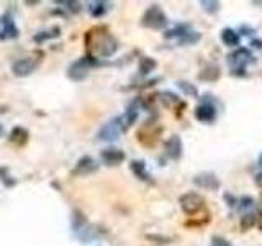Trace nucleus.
I'll list each match as a JSON object with an SVG mask.
<instances>
[{"label": "nucleus", "mask_w": 262, "mask_h": 246, "mask_svg": "<svg viewBox=\"0 0 262 246\" xmlns=\"http://www.w3.org/2000/svg\"><path fill=\"white\" fill-rule=\"evenodd\" d=\"M85 46L89 56L97 59L111 58L118 51V40L110 33L107 27H93L85 35Z\"/></svg>", "instance_id": "f257e3e1"}, {"label": "nucleus", "mask_w": 262, "mask_h": 246, "mask_svg": "<svg viewBox=\"0 0 262 246\" xmlns=\"http://www.w3.org/2000/svg\"><path fill=\"white\" fill-rule=\"evenodd\" d=\"M228 63L231 66V74L233 76H246V66L254 63L252 53L247 48H238L233 53L228 54Z\"/></svg>", "instance_id": "f03ea898"}, {"label": "nucleus", "mask_w": 262, "mask_h": 246, "mask_svg": "<svg viewBox=\"0 0 262 246\" xmlns=\"http://www.w3.org/2000/svg\"><path fill=\"white\" fill-rule=\"evenodd\" d=\"M169 25V18L159 5H151L141 17V27L149 30H164Z\"/></svg>", "instance_id": "7ed1b4c3"}, {"label": "nucleus", "mask_w": 262, "mask_h": 246, "mask_svg": "<svg viewBox=\"0 0 262 246\" xmlns=\"http://www.w3.org/2000/svg\"><path fill=\"white\" fill-rule=\"evenodd\" d=\"M95 66H98V59L87 54V56H84V58L76 59L69 66V69H67V77L74 82H80L89 76V71Z\"/></svg>", "instance_id": "20e7f679"}, {"label": "nucleus", "mask_w": 262, "mask_h": 246, "mask_svg": "<svg viewBox=\"0 0 262 246\" xmlns=\"http://www.w3.org/2000/svg\"><path fill=\"white\" fill-rule=\"evenodd\" d=\"M179 204L185 215H195L205 208V199L197 192H187L180 195Z\"/></svg>", "instance_id": "39448f33"}, {"label": "nucleus", "mask_w": 262, "mask_h": 246, "mask_svg": "<svg viewBox=\"0 0 262 246\" xmlns=\"http://www.w3.org/2000/svg\"><path fill=\"white\" fill-rule=\"evenodd\" d=\"M40 64V56H27V58H20L17 59L14 64H12V72L18 77H25L30 76L31 72H35V69Z\"/></svg>", "instance_id": "423d86ee"}, {"label": "nucleus", "mask_w": 262, "mask_h": 246, "mask_svg": "<svg viewBox=\"0 0 262 246\" xmlns=\"http://www.w3.org/2000/svg\"><path fill=\"white\" fill-rule=\"evenodd\" d=\"M121 133H123V127H121L120 116H116V118L107 121L100 130H98L97 138L100 141H116L121 137Z\"/></svg>", "instance_id": "0eeeda50"}, {"label": "nucleus", "mask_w": 262, "mask_h": 246, "mask_svg": "<svg viewBox=\"0 0 262 246\" xmlns=\"http://www.w3.org/2000/svg\"><path fill=\"white\" fill-rule=\"evenodd\" d=\"M161 133H162V127L153 125V123H145L138 132V140L140 143H143L145 146H154L158 143V138Z\"/></svg>", "instance_id": "6e6552de"}, {"label": "nucleus", "mask_w": 262, "mask_h": 246, "mask_svg": "<svg viewBox=\"0 0 262 246\" xmlns=\"http://www.w3.org/2000/svg\"><path fill=\"white\" fill-rule=\"evenodd\" d=\"M18 36V28L15 25L14 17L10 15V12L0 17V40H12Z\"/></svg>", "instance_id": "1a4fd4ad"}, {"label": "nucleus", "mask_w": 262, "mask_h": 246, "mask_svg": "<svg viewBox=\"0 0 262 246\" xmlns=\"http://www.w3.org/2000/svg\"><path fill=\"white\" fill-rule=\"evenodd\" d=\"M193 184L205 190H218L221 187L220 179H218L213 172H200V174H197L193 177Z\"/></svg>", "instance_id": "9d476101"}, {"label": "nucleus", "mask_w": 262, "mask_h": 246, "mask_svg": "<svg viewBox=\"0 0 262 246\" xmlns=\"http://www.w3.org/2000/svg\"><path fill=\"white\" fill-rule=\"evenodd\" d=\"M98 168H100V166H98L95 159L90 158V156H84L77 161L76 168L72 169V174L74 176H89V174H92V172L98 171Z\"/></svg>", "instance_id": "9b49d317"}, {"label": "nucleus", "mask_w": 262, "mask_h": 246, "mask_svg": "<svg viewBox=\"0 0 262 246\" xmlns=\"http://www.w3.org/2000/svg\"><path fill=\"white\" fill-rule=\"evenodd\" d=\"M164 151L166 155L169 156L174 161L182 158V151H184V146H182V140H180L179 135H172L171 138L166 140L164 143Z\"/></svg>", "instance_id": "f8f14e48"}, {"label": "nucleus", "mask_w": 262, "mask_h": 246, "mask_svg": "<svg viewBox=\"0 0 262 246\" xmlns=\"http://www.w3.org/2000/svg\"><path fill=\"white\" fill-rule=\"evenodd\" d=\"M195 118L202 123H213L216 120V108L213 103L202 102L200 105L195 108Z\"/></svg>", "instance_id": "ddd939ff"}, {"label": "nucleus", "mask_w": 262, "mask_h": 246, "mask_svg": "<svg viewBox=\"0 0 262 246\" xmlns=\"http://www.w3.org/2000/svg\"><path fill=\"white\" fill-rule=\"evenodd\" d=\"M102 161L107 166H118L121 164L124 159H126V155H124L123 150H118V148H107V150L102 151Z\"/></svg>", "instance_id": "4468645a"}, {"label": "nucleus", "mask_w": 262, "mask_h": 246, "mask_svg": "<svg viewBox=\"0 0 262 246\" xmlns=\"http://www.w3.org/2000/svg\"><path fill=\"white\" fill-rule=\"evenodd\" d=\"M138 113H140V100L133 102L131 105L128 107V110L120 116V121H121V127H123V132H126L128 128L133 125L138 118Z\"/></svg>", "instance_id": "2eb2a0df"}, {"label": "nucleus", "mask_w": 262, "mask_h": 246, "mask_svg": "<svg viewBox=\"0 0 262 246\" xmlns=\"http://www.w3.org/2000/svg\"><path fill=\"white\" fill-rule=\"evenodd\" d=\"M129 169L131 172L135 174V177H138L140 181L143 182H149V184H153V176L149 174L148 169H146V164L145 161H141V159H135V161H131L129 164Z\"/></svg>", "instance_id": "dca6fc26"}, {"label": "nucleus", "mask_w": 262, "mask_h": 246, "mask_svg": "<svg viewBox=\"0 0 262 246\" xmlns=\"http://www.w3.org/2000/svg\"><path fill=\"white\" fill-rule=\"evenodd\" d=\"M221 76V69L218 64H207L198 74V79L203 82H215Z\"/></svg>", "instance_id": "f3484780"}, {"label": "nucleus", "mask_w": 262, "mask_h": 246, "mask_svg": "<svg viewBox=\"0 0 262 246\" xmlns=\"http://www.w3.org/2000/svg\"><path fill=\"white\" fill-rule=\"evenodd\" d=\"M262 218V213L260 212H247L241 217V228L247 231L251 230L252 226H255L259 223V220Z\"/></svg>", "instance_id": "a211bd4d"}, {"label": "nucleus", "mask_w": 262, "mask_h": 246, "mask_svg": "<svg viewBox=\"0 0 262 246\" xmlns=\"http://www.w3.org/2000/svg\"><path fill=\"white\" fill-rule=\"evenodd\" d=\"M221 41H223L226 46L234 48V46H238V45H239L241 36H239L238 32H234L233 28H224L223 32H221Z\"/></svg>", "instance_id": "6ab92c4d"}, {"label": "nucleus", "mask_w": 262, "mask_h": 246, "mask_svg": "<svg viewBox=\"0 0 262 246\" xmlns=\"http://www.w3.org/2000/svg\"><path fill=\"white\" fill-rule=\"evenodd\" d=\"M61 35V28L59 27H53L49 30H43V32H38L35 36H33V41L35 43H45L48 40H53V38H58V36Z\"/></svg>", "instance_id": "aec40b11"}, {"label": "nucleus", "mask_w": 262, "mask_h": 246, "mask_svg": "<svg viewBox=\"0 0 262 246\" xmlns=\"http://www.w3.org/2000/svg\"><path fill=\"white\" fill-rule=\"evenodd\" d=\"M159 100H161V103L166 108H174L176 105H182V102H180L179 95H176L174 92H169V90L161 92V94H159Z\"/></svg>", "instance_id": "412c9836"}, {"label": "nucleus", "mask_w": 262, "mask_h": 246, "mask_svg": "<svg viewBox=\"0 0 262 246\" xmlns=\"http://www.w3.org/2000/svg\"><path fill=\"white\" fill-rule=\"evenodd\" d=\"M111 7V4L110 2H102V0H98V2H90L89 4V12H90V15L92 17H103L107 12L110 10Z\"/></svg>", "instance_id": "4be33fe9"}, {"label": "nucleus", "mask_w": 262, "mask_h": 246, "mask_svg": "<svg viewBox=\"0 0 262 246\" xmlns=\"http://www.w3.org/2000/svg\"><path fill=\"white\" fill-rule=\"evenodd\" d=\"M190 32V25L189 23H180L177 25V27H174L172 30H167V32L164 33V38L167 40H171V38H182V36L185 33H189Z\"/></svg>", "instance_id": "5701e85b"}, {"label": "nucleus", "mask_w": 262, "mask_h": 246, "mask_svg": "<svg viewBox=\"0 0 262 246\" xmlns=\"http://www.w3.org/2000/svg\"><path fill=\"white\" fill-rule=\"evenodd\" d=\"M156 67H158V63H156L154 58H141L138 72H140V76H148V74H151Z\"/></svg>", "instance_id": "b1692460"}, {"label": "nucleus", "mask_w": 262, "mask_h": 246, "mask_svg": "<svg viewBox=\"0 0 262 246\" xmlns=\"http://www.w3.org/2000/svg\"><path fill=\"white\" fill-rule=\"evenodd\" d=\"M12 143H17V145H23L25 141L28 140V132L23 130L22 127H15L14 130L10 132V138H9Z\"/></svg>", "instance_id": "393cba45"}, {"label": "nucleus", "mask_w": 262, "mask_h": 246, "mask_svg": "<svg viewBox=\"0 0 262 246\" xmlns=\"http://www.w3.org/2000/svg\"><path fill=\"white\" fill-rule=\"evenodd\" d=\"M200 38H202V33L190 30L189 33H185L182 38L179 40V45L180 46H192V45H195V43L200 41Z\"/></svg>", "instance_id": "a878e982"}, {"label": "nucleus", "mask_w": 262, "mask_h": 246, "mask_svg": "<svg viewBox=\"0 0 262 246\" xmlns=\"http://www.w3.org/2000/svg\"><path fill=\"white\" fill-rule=\"evenodd\" d=\"M220 5L221 4L216 2V0H215V2H213V0H202V2H200V7L207 12V14H216V12L220 10Z\"/></svg>", "instance_id": "bb28decb"}, {"label": "nucleus", "mask_w": 262, "mask_h": 246, "mask_svg": "<svg viewBox=\"0 0 262 246\" xmlns=\"http://www.w3.org/2000/svg\"><path fill=\"white\" fill-rule=\"evenodd\" d=\"M179 89L182 90L184 94L190 95V97H197V95H198V92H197V89H195V85H192L190 82L180 81V82H179Z\"/></svg>", "instance_id": "cd10ccee"}, {"label": "nucleus", "mask_w": 262, "mask_h": 246, "mask_svg": "<svg viewBox=\"0 0 262 246\" xmlns=\"http://www.w3.org/2000/svg\"><path fill=\"white\" fill-rule=\"evenodd\" d=\"M0 179L5 184V187H12L15 186V179L9 174V169L7 168H0Z\"/></svg>", "instance_id": "c85d7f7f"}, {"label": "nucleus", "mask_w": 262, "mask_h": 246, "mask_svg": "<svg viewBox=\"0 0 262 246\" xmlns=\"http://www.w3.org/2000/svg\"><path fill=\"white\" fill-rule=\"evenodd\" d=\"M238 207L239 210H244V208H252L254 207V199L252 197H241L238 200Z\"/></svg>", "instance_id": "c756f323"}, {"label": "nucleus", "mask_w": 262, "mask_h": 246, "mask_svg": "<svg viewBox=\"0 0 262 246\" xmlns=\"http://www.w3.org/2000/svg\"><path fill=\"white\" fill-rule=\"evenodd\" d=\"M61 5H66V9H69L71 12H80V9H82V5H80L79 2H72V0H67V2H59Z\"/></svg>", "instance_id": "7c9ffc66"}, {"label": "nucleus", "mask_w": 262, "mask_h": 246, "mask_svg": "<svg viewBox=\"0 0 262 246\" xmlns=\"http://www.w3.org/2000/svg\"><path fill=\"white\" fill-rule=\"evenodd\" d=\"M211 246H229V243L221 236H215L213 239H211Z\"/></svg>", "instance_id": "2f4dec72"}, {"label": "nucleus", "mask_w": 262, "mask_h": 246, "mask_svg": "<svg viewBox=\"0 0 262 246\" xmlns=\"http://www.w3.org/2000/svg\"><path fill=\"white\" fill-rule=\"evenodd\" d=\"M254 181H255V184H257V186L262 189V171H260V172H257V174H255Z\"/></svg>", "instance_id": "473e14b6"}, {"label": "nucleus", "mask_w": 262, "mask_h": 246, "mask_svg": "<svg viewBox=\"0 0 262 246\" xmlns=\"http://www.w3.org/2000/svg\"><path fill=\"white\" fill-rule=\"evenodd\" d=\"M259 164L262 166V155H260V158H259Z\"/></svg>", "instance_id": "72a5a7b5"}, {"label": "nucleus", "mask_w": 262, "mask_h": 246, "mask_svg": "<svg viewBox=\"0 0 262 246\" xmlns=\"http://www.w3.org/2000/svg\"><path fill=\"white\" fill-rule=\"evenodd\" d=\"M2 132H4V128H2V125H0V135H2Z\"/></svg>", "instance_id": "f704fd0d"}]
</instances>
